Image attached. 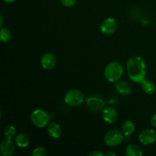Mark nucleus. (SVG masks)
I'll return each instance as SVG.
<instances>
[{
  "mask_svg": "<svg viewBox=\"0 0 156 156\" xmlns=\"http://www.w3.org/2000/svg\"><path fill=\"white\" fill-rule=\"evenodd\" d=\"M126 72L128 77L132 82L140 84L146 76V66L144 59L139 56L129 58L126 63Z\"/></svg>",
  "mask_w": 156,
  "mask_h": 156,
  "instance_id": "obj_1",
  "label": "nucleus"
},
{
  "mask_svg": "<svg viewBox=\"0 0 156 156\" xmlns=\"http://www.w3.org/2000/svg\"><path fill=\"white\" fill-rule=\"evenodd\" d=\"M105 77L108 82H117L123 74V66L118 62H111L107 65L104 71Z\"/></svg>",
  "mask_w": 156,
  "mask_h": 156,
  "instance_id": "obj_2",
  "label": "nucleus"
},
{
  "mask_svg": "<svg viewBox=\"0 0 156 156\" xmlns=\"http://www.w3.org/2000/svg\"><path fill=\"white\" fill-rule=\"evenodd\" d=\"M64 101L69 106L76 108L83 103L85 101V96L79 90L70 89L66 93Z\"/></svg>",
  "mask_w": 156,
  "mask_h": 156,
  "instance_id": "obj_3",
  "label": "nucleus"
},
{
  "mask_svg": "<svg viewBox=\"0 0 156 156\" xmlns=\"http://www.w3.org/2000/svg\"><path fill=\"white\" fill-rule=\"evenodd\" d=\"M30 120L36 127H45L49 124L50 115L44 110L36 109L30 114Z\"/></svg>",
  "mask_w": 156,
  "mask_h": 156,
  "instance_id": "obj_4",
  "label": "nucleus"
},
{
  "mask_svg": "<svg viewBox=\"0 0 156 156\" xmlns=\"http://www.w3.org/2000/svg\"><path fill=\"white\" fill-rule=\"evenodd\" d=\"M123 133L121 131L116 129H112L111 130L108 131L104 137V142L106 144V146L109 147H115L121 144L123 141Z\"/></svg>",
  "mask_w": 156,
  "mask_h": 156,
  "instance_id": "obj_5",
  "label": "nucleus"
},
{
  "mask_svg": "<svg viewBox=\"0 0 156 156\" xmlns=\"http://www.w3.org/2000/svg\"><path fill=\"white\" fill-rule=\"evenodd\" d=\"M139 140L145 146L153 144L156 141V133L152 129H145L140 132L139 135Z\"/></svg>",
  "mask_w": 156,
  "mask_h": 156,
  "instance_id": "obj_6",
  "label": "nucleus"
},
{
  "mask_svg": "<svg viewBox=\"0 0 156 156\" xmlns=\"http://www.w3.org/2000/svg\"><path fill=\"white\" fill-rule=\"evenodd\" d=\"M101 31L106 35L113 34L117 29V22L114 18H108L104 20L100 26Z\"/></svg>",
  "mask_w": 156,
  "mask_h": 156,
  "instance_id": "obj_7",
  "label": "nucleus"
},
{
  "mask_svg": "<svg viewBox=\"0 0 156 156\" xmlns=\"http://www.w3.org/2000/svg\"><path fill=\"white\" fill-rule=\"evenodd\" d=\"M86 103L89 109L94 112L103 111L105 108V103L103 99L97 96L88 97L86 100Z\"/></svg>",
  "mask_w": 156,
  "mask_h": 156,
  "instance_id": "obj_8",
  "label": "nucleus"
},
{
  "mask_svg": "<svg viewBox=\"0 0 156 156\" xmlns=\"http://www.w3.org/2000/svg\"><path fill=\"white\" fill-rule=\"evenodd\" d=\"M102 117L106 123L113 124L118 118V114L117 110L113 107H106L102 111Z\"/></svg>",
  "mask_w": 156,
  "mask_h": 156,
  "instance_id": "obj_9",
  "label": "nucleus"
},
{
  "mask_svg": "<svg viewBox=\"0 0 156 156\" xmlns=\"http://www.w3.org/2000/svg\"><path fill=\"white\" fill-rule=\"evenodd\" d=\"M56 64V58L53 53H46L41 59V65L43 69L50 70L55 67Z\"/></svg>",
  "mask_w": 156,
  "mask_h": 156,
  "instance_id": "obj_10",
  "label": "nucleus"
},
{
  "mask_svg": "<svg viewBox=\"0 0 156 156\" xmlns=\"http://www.w3.org/2000/svg\"><path fill=\"white\" fill-rule=\"evenodd\" d=\"M15 144L12 142V140H9V139L5 140L0 144V154L2 156L12 155L15 151Z\"/></svg>",
  "mask_w": 156,
  "mask_h": 156,
  "instance_id": "obj_11",
  "label": "nucleus"
},
{
  "mask_svg": "<svg viewBox=\"0 0 156 156\" xmlns=\"http://www.w3.org/2000/svg\"><path fill=\"white\" fill-rule=\"evenodd\" d=\"M47 133L52 139L57 140L62 134V129L60 126L56 122H52L47 126Z\"/></svg>",
  "mask_w": 156,
  "mask_h": 156,
  "instance_id": "obj_12",
  "label": "nucleus"
},
{
  "mask_svg": "<svg viewBox=\"0 0 156 156\" xmlns=\"http://www.w3.org/2000/svg\"><path fill=\"white\" fill-rule=\"evenodd\" d=\"M30 142V139L28 135L23 133L17 134L15 137V143L18 147L26 148L29 146Z\"/></svg>",
  "mask_w": 156,
  "mask_h": 156,
  "instance_id": "obj_13",
  "label": "nucleus"
},
{
  "mask_svg": "<svg viewBox=\"0 0 156 156\" xmlns=\"http://www.w3.org/2000/svg\"><path fill=\"white\" fill-rule=\"evenodd\" d=\"M115 88L118 93L123 95H129L131 94V86L126 81H118L116 82Z\"/></svg>",
  "mask_w": 156,
  "mask_h": 156,
  "instance_id": "obj_14",
  "label": "nucleus"
},
{
  "mask_svg": "<svg viewBox=\"0 0 156 156\" xmlns=\"http://www.w3.org/2000/svg\"><path fill=\"white\" fill-rule=\"evenodd\" d=\"M135 131V124L130 120H126L122 123L121 132L125 137H129Z\"/></svg>",
  "mask_w": 156,
  "mask_h": 156,
  "instance_id": "obj_15",
  "label": "nucleus"
},
{
  "mask_svg": "<svg viewBox=\"0 0 156 156\" xmlns=\"http://www.w3.org/2000/svg\"><path fill=\"white\" fill-rule=\"evenodd\" d=\"M125 154L126 156H142L143 152L139 146L136 144H129L126 146Z\"/></svg>",
  "mask_w": 156,
  "mask_h": 156,
  "instance_id": "obj_16",
  "label": "nucleus"
},
{
  "mask_svg": "<svg viewBox=\"0 0 156 156\" xmlns=\"http://www.w3.org/2000/svg\"><path fill=\"white\" fill-rule=\"evenodd\" d=\"M143 91L148 94H153L156 91V85L155 83L151 81L147 80L145 79L143 82L140 83Z\"/></svg>",
  "mask_w": 156,
  "mask_h": 156,
  "instance_id": "obj_17",
  "label": "nucleus"
},
{
  "mask_svg": "<svg viewBox=\"0 0 156 156\" xmlns=\"http://www.w3.org/2000/svg\"><path fill=\"white\" fill-rule=\"evenodd\" d=\"M16 128L14 126H12V125H8V126H6L4 128V131H3L5 137L6 139H9V140L15 139V136H16Z\"/></svg>",
  "mask_w": 156,
  "mask_h": 156,
  "instance_id": "obj_18",
  "label": "nucleus"
},
{
  "mask_svg": "<svg viewBox=\"0 0 156 156\" xmlns=\"http://www.w3.org/2000/svg\"><path fill=\"white\" fill-rule=\"evenodd\" d=\"M12 38L11 31L6 27H2L0 30V41L2 43H8Z\"/></svg>",
  "mask_w": 156,
  "mask_h": 156,
  "instance_id": "obj_19",
  "label": "nucleus"
},
{
  "mask_svg": "<svg viewBox=\"0 0 156 156\" xmlns=\"http://www.w3.org/2000/svg\"><path fill=\"white\" fill-rule=\"evenodd\" d=\"M33 156H46L47 155V151L42 146H38L36 147L32 152Z\"/></svg>",
  "mask_w": 156,
  "mask_h": 156,
  "instance_id": "obj_20",
  "label": "nucleus"
},
{
  "mask_svg": "<svg viewBox=\"0 0 156 156\" xmlns=\"http://www.w3.org/2000/svg\"><path fill=\"white\" fill-rule=\"evenodd\" d=\"M59 1H60V3L62 5L65 6V7L69 8L74 5L77 0H59Z\"/></svg>",
  "mask_w": 156,
  "mask_h": 156,
  "instance_id": "obj_21",
  "label": "nucleus"
},
{
  "mask_svg": "<svg viewBox=\"0 0 156 156\" xmlns=\"http://www.w3.org/2000/svg\"><path fill=\"white\" fill-rule=\"evenodd\" d=\"M105 155V154H104L103 152H100V151H93L91 153H89V156H104Z\"/></svg>",
  "mask_w": 156,
  "mask_h": 156,
  "instance_id": "obj_22",
  "label": "nucleus"
},
{
  "mask_svg": "<svg viewBox=\"0 0 156 156\" xmlns=\"http://www.w3.org/2000/svg\"><path fill=\"white\" fill-rule=\"evenodd\" d=\"M150 123L153 127L156 128V113L152 116L150 119Z\"/></svg>",
  "mask_w": 156,
  "mask_h": 156,
  "instance_id": "obj_23",
  "label": "nucleus"
},
{
  "mask_svg": "<svg viewBox=\"0 0 156 156\" xmlns=\"http://www.w3.org/2000/svg\"><path fill=\"white\" fill-rule=\"evenodd\" d=\"M105 155L106 156H116L117 155V154L114 152H108L105 154Z\"/></svg>",
  "mask_w": 156,
  "mask_h": 156,
  "instance_id": "obj_24",
  "label": "nucleus"
},
{
  "mask_svg": "<svg viewBox=\"0 0 156 156\" xmlns=\"http://www.w3.org/2000/svg\"><path fill=\"white\" fill-rule=\"evenodd\" d=\"M3 1L6 3H12L16 1V0H3Z\"/></svg>",
  "mask_w": 156,
  "mask_h": 156,
  "instance_id": "obj_25",
  "label": "nucleus"
},
{
  "mask_svg": "<svg viewBox=\"0 0 156 156\" xmlns=\"http://www.w3.org/2000/svg\"><path fill=\"white\" fill-rule=\"evenodd\" d=\"M0 18H1V22H0V27H3V17L2 15L0 16Z\"/></svg>",
  "mask_w": 156,
  "mask_h": 156,
  "instance_id": "obj_26",
  "label": "nucleus"
}]
</instances>
